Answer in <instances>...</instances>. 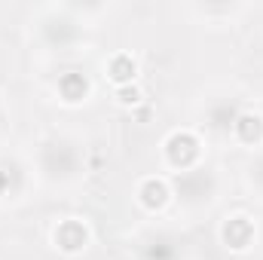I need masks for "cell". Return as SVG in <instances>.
<instances>
[{"instance_id": "obj_1", "label": "cell", "mask_w": 263, "mask_h": 260, "mask_svg": "<svg viewBox=\"0 0 263 260\" xmlns=\"http://www.w3.org/2000/svg\"><path fill=\"white\" fill-rule=\"evenodd\" d=\"M165 159L175 169H190L199 159V138L193 132H172L165 138Z\"/></svg>"}, {"instance_id": "obj_2", "label": "cell", "mask_w": 263, "mask_h": 260, "mask_svg": "<svg viewBox=\"0 0 263 260\" xmlns=\"http://www.w3.org/2000/svg\"><path fill=\"white\" fill-rule=\"evenodd\" d=\"M86 242H89V230H86V224H80V220H62V224H59V230H55V245H59L65 254H77V251H83Z\"/></svg>"}, {"instance_id": "obj_3", "label": "cell", "mask_w": 263, "mask_h": 260, "mask_svg": "<svg viewBox=\"0 0 263 260\" xmlns=\"http://www.w3.org/2000/svg\"><path fill=\"white\" fill-rule=\"evenodd\" d=\"M220 239H223L227 248L245 251V248L251 245V239H254V224H251L248 217H230V220L223 224V230H220Z\"/></svg>"}, {"instance_id": "obj_4", "label": "cell", "mask_w": 263, "mask_h": 260, "mask_svg": "<svg viewBox=\"0 0 263 260\" xmlns=\"http://www.w3.org/2000/svg\"><path fill=\"white\" fill-rule=\"evenodd\" d=\"M168 184L165 181H159V178H147L144 184H141V190H138V199H141V205L144 208H150V211H159L165 202H168Z\"/></svg>"}, {"instance_id": "obj_5", "label": "cell", "mask_w": 263, "mask_h": 260, "mask_svg": "<svg viewBox=\"0 0 263 260\" xmlns=\"http://www.w3.org/2000/svg\"><path fill=\"white\" fill-rule=\"evenodd\" d=\"M59 92H62V98H65L67 104H77V101L86 98V92H89V80H86L80 70H67V73L59 77Z\"/></svg>"}, {"instance_id": "obj_6", "label": "cell", "mask_w": 263, "mask_h": 260, "mask_svg": "<svg viewBox=\"0 0 263 260\" xmlns=\"http://www.w3.org/2000/svg\"><path fill=\"white\" fill-rule=\"evenodd\" d=\"M233 132L242 144H260L263 138V117L257 114H239L236 123H233Z\"/></svg>"}, {"instance_id": "obj_7", "label": "cell", "mask_w": 263, "mask_h": 260, "mask_svg": "<svg viewBox=\"0 0 263 260\" xmlns=\"http://www.w3.org/2000/svg\"><path fill=\"white\" fill-rule=\"evenodd\" d=\"M135 73H138V65H135V59L126 55V52L114 55V59H110V65H107V77H110L117 86H132Z\"/></svg>"}, {"instance_id": "obj_8", "label": "cell", "mask_w": 263, "mask_h": 260, "mask_svg": "<svg viewBox=\"0 0 263 260\" xmlns=\"http://www.w3.org/2000/svg\"><path fill=\"white\" fill-rule=\"evenodd\" d=\"M117 98H120L123 104H138V101H141V92H138L135 86H120V92H117Z\"/></svg>"}, {"instance_id": "obj_9", "label": "cell", "mask_w": 263, "mask_h": 260, "mask_svg": "<svg viewBox=\"0 0 263 260\" xmlns=\"http://www.w3.org/2000/svg\"><path fill=\"white\" fill-rule=\"evenodd\" d=\"M6 190H9V175H6V172H0V196L6 193Z\"/></svg>"}]
</instances>
